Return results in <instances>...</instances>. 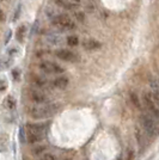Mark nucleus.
<instances>
[{
    "label": "nucleus",
    "mask_w": 159,
    "mask_h": 160,
    "mask_svg": "<svg viewBox=\"0 0 159 160\" xmlns=\"http://www.w3.org/2000/svg\"><path fill=\"white\" fill-rule=\"evenodd\" d=\"M60 110V104H31L27 108L28 115L33 120H46L58 113Z\"/></svg>",
    "instance_id": "1"
},
{
    "label": "nucleus",
    "mask_w": 159,
    "mask_h": 160,
    "mask_svg": "<svg viewBox=\"0 0 159 160\" xmlns=\"http://www.w3.org/2000/svg\"><path fill=\"white\" fill-rule=\"evenodd\" d=\"M52 27L61 31H74L77 29V23L71 16L65 13H56L50 18Z\"/></svg>",
    "instance_id": "2"
},
{
    "label": "nucleus",
    "mask_w": 159,
    "mask_h": 160,
    "mask_svg": "<svg viewBox=\"0 0 159 160\" xmlns=\"http://www.w3.org/2000/svg\"><path fill=\"white\" fill-rule=\"evenodd\" d=\"M141 123L142 128L150 138H156L158 134V126H157V120L153 118L150 113H144L141 116Z\"/></svg>",
    "instance_id": "3"
},
{
    "label": "nucleus",
    "mask_w": 159,
    "mask_h": 160,
    "mask_svg": "<svg viewBox=\"0 0 159 160\" xmlns=\"http://www.w3.org/2000/svg\"><path fill=\"white\" fill-rule=\"evenodd\" d=\"M38 69L42 73L44 74H53V75H58V74H62L65 72V68L53 61L43 60L38 63Z\"/></svg>",
    "instance_id": "4"
},
{
    "label": "nucleus",
    "mask_w": 159,
    "mask_h": 160,
    "mask_svg": "<svg viewBox=\"0 0 159 160\" xmlns=\"http://www.w3.org/2000/svg\"><path fill=\"white\" fill-rule=\"evenodd\" d=\"M28 98L33 102V104H48L50 103V97L44 92L37 88L28 90Z\"/></svg>",
    "instance_id": "5"
},
{
    "label": "nucleus",
    "mask_w": 159,
    "mask_h": 160,
    "mask_svg": "<svg viewBox=\"0 0 159 160\" xmlns=\"http://www.w3.org/2000/svg\"><path fill=\"white\" fill-rule=\"evenodd\" d=\"M27 135H36L44 138L48 132V124L47 123H37V122H29L25 124Z\"/></svg>",
    "instance_id": "6"
},
{
    "label": "nucleus",
    "mask_w": 159,
    "mask_h": 160,
    "mask_svg": "<svg viewBox=\"0 0 159 160\" xmlns=\"http://www.w3.org/2000/svg\"><path fill=\"white\" fill-rule=\"evenodd\" d=\"M54 55H55L58 59L65 61V62L74 63V62H79L80 61L79 54L74 53L72 50H68V49H56V50L54 52Z\"/></svg>",
    "instance_id": "7"
},
{
    "label": "nucleus",
    "mask_w": 159,
    "mask_h": 160,
    "mask_svg": "<svg viewBox=\"0 0 159 160\" xmlns=\"http://www.w3.org/2000/svg\"><path fill=\"white\" fill-rule=\"evenodd\" d=\"M142 100H144V105L146 107V109L148 110V113L152 116L153 118H158L159 117V109L158 105L154 103V100L152 99V96H151V91L150 92H144L142 96Z\"/></svg>",
    "instance_id": "8"
},
{
    "label": "nucleus",
    "mask_w": 159,
    "mask_h": 160,
    "mask_svg": "<svg viewBox=\"0 0 159 160\" xmlns=\"http://www.w3.org/2000/svg\"><path fill=\"white\" fill-rule=\"evenodd\" d=\"M30 82L33 86V88H37V90H49L52 86V82L48 79H46L44 77L38 75V74H30Z\"/></svg>",
    "instance_id": "9"
},
{
    "label": "nucleus",
    "mask_w": 159,
    "mask_h": 160,
    "mask_svg": "<svg viewBox=\"0 0 159 160\" xmlns=\"http://www.w3.org/2000/svg\"><path fill=\"white\" fill-rule=\"evenodd\" d=\"M54 4L62 10L74 11L81 5V1L80 0H54Z\"/></svg>",
    "instance_id": "10"
},
{
    "label": "nucleus",
    "mask_w": 159,
    "mask_h": 160,
    "mask_svg": "<svg viewBox=\"0 0 159 160\" xmlns=\"http://www.w3.org/2000/svg\"><path fill=\"white\" fill-rule=\"evenodd\" d=\"M68 85H69V79L66 75H60L52 81V86L54 88H58V90H65V88H67Z\"/></svg>",
    "instance_id": "11"
},
{
    "label": "nucleus",
    "mask_w": 159,
    "mask_h": 160,
    "mask_svg": "<svg viewBox=\"0 0 159 160\" xmlns=\"http://www.w3.org/2000/svg\"><path fill=\"white\" fill-rule=\"evenodd\" d=\"M83 48L85 50H89V52H92V50H98L102 48V43L98 42L97 40H93V38H87V40L83 41L81 43Z\"/></svg>",
    "instance_id": "12"
},
{
    "label": "nucleus",
    "mask_w": 159,
    "mask_h": 160,
    "mask_svg": "<svg viewBox=\"0 0 159 160\" xmlns=\"http://www.w3.org/2000/svg\"><path fill=\"white\" fill-rule=\"evenodd\" d=\"M134 134H135V139H136V141H138V145L140 146V148L145 146V143H146L145 132H144L139 126H136L135 129H134Z\"/></svg>",
    "instance_id": "13"
},
{
    "label": "nucleus",
    "mask_w": 159,
    "mask_h": 160,
    "mask_svg": "<svg viewBox=\"0 0 159 160\" xmlns=\"http://www.w3.org/2000/svg\"><path fill=\"white\" fill-rule=\"evenodd\" d=\"M3 105L7 110H13L14 108L17 107V100H16V98H14L13 96L7 94L6 97L4 98V100H3Z\"/></svg>",
    "instance_id": "14"
},
{
    "label": "nucleus",
    "mask_w": 159,
    "mask_h": 160,
    "mask_svg": "<svg viewBox=\"0 0 159 160\" xmlns=\"http://www.w3.org/2000/svg\"><path fill=\"white\" fill-rule=\"evenodd\" d=\"M27 30L28 28L25 24H22V25L17 28V30H16V40H17V42H19V43L24 42V38L27 36Z\"/></svg>",
    "instance_id": "15"
},
{
    "label": "nucleus",
    "mask_w": 159,
    "mask_h": 160,
    "mask_svg": "<svg viewBox=\"0 0 159 160\" xmlns=\"http://www.w3.org/2000/svg\"><path fill=\"white\" fill-rule=\"evenodd\" d=\"M66 43L69 47H77L79 44V37L77 35H69V36H67Z\"/></svg>",
    "instance_id": "16"
},
{
    "label": "nucleus",
    "mask_w": 159,
    "mask_h": 160,
    "mask_svg": "<svg viewBox=\"0 0 159 160\" xmlns=\"http://www.w3.org/2000/svg\"><path fill=\"white\" fill-rule=\"evenodd\" d=\"M129 98H131V102H132L133 105L136 108V109H140V110H141V102H140L139 96L135 93V92H131V93H129Z\"/></svg>",
    "instance_id": "17"
},
{
    "label": "nucleus",
    "mask_w": 159,
    "mask_h": 160,
    "mask_svg": "<svg viewBox=\"0 0 159 160\" xmlns=\"http://www.w3.org/2000/svg\"><path fill=\"white\" fill-rule=\"evenodd\" d=\"M47 151V146L44 145H36L35 147H33V149H31V153L33 155H42V154H44Z\"/></svg>",
    "instance_id": "18"
},
{
    "label": "nucleus",
    "mask_w": 159,
    "mask_h": 160,
    "mask_svg": "<svg viewBox=\"0 0 159 160\" xmlns=\"http://www.w3.org/2000/svg\"><path fill=\"white\" fill-rule=\"evenodd\" d=\"M47 41L50 44H53V46H58L61 42V37H60L59 35H56V33H50V35L47 36Z\"/></svg>",
    "instance_id": "19"
},
{
    "label": "nucleus",
    "mask_w": 159,
    "mask_h": 160,
    "mask_svg": "<svg viewBox=\"0 0 159 160\" xmlns=\"http://www.w3.org/2000/svg\"><path fill=\"white\" fill-rule=\"evenodd\" d=\"M73 18L75 20H78L80 23H84L85 22V13L83 12V11H74V13H73Z\"/></svg>",
    "instance_id": "20"
},
{
    "label": "nucleus",
    "mask_w": 159,
    "mask_h": 160,
    "mask_svg": "<svg viewBox=\"0 0 159 160\" xmlns=\"http://www.w3.org/2000/svg\"><path fill=\"white\" fill-rule=\"evenodd\" d=\"M150 86H151L152 92H158V81H157L156 78H151L150 79Z\"/></svg>",
    "instance_id": "21"
},
{
    "label": "nucleus",
    "mask_w": 159,
    "mask_h": 160,
    "mask_svg": "<svg viewBox=\"0 0 159 160\" xmlns=\"http://www.w3.org/2000/svg\"><path fill=\"white\" fill-rule=\"evenodd\" d=\"M135 159V151L134 148L129 147L128 151H127V160H134Z\"/></svg>",
    "instance_id": "22"
},
{
    "label": "nucleus",
    "mask_w": 159,
    "mask_h": 160,
    "mask_svg": "<svg viewBox=\"0 0 159 160\" xmlns=\"http://www.w3.org/2000/svg\"><path fill=\"white\" fill-rule=\"evenodd\" d=\"M41 160H56V157L52 153H44V154H42Z\"/></svg>",
    "instance_id": "23"
},
{
    "label": "nucleus",
    "mask_w": 159,
    "mask_h": 160,
    "mask_svg": "<svg viewBox=\"0 0 159 160\" xmlns=\"http://www.w3.org/2000/svg\"><path fill=\"white\" fill-rule=\"evenodd\" d=\"M12 75H13V80L14 81H18L20 79V69L19 68H14L12 71Z\"/></svg>",
    "instance_id": "24"
},
{
    "label": "nucleus",
    "mask_w": 159,
    "mask_h": 160,
    "mask_svg": "<svg viewBox=\"0 0 159 160\" xmlns=\"http://www.w3.org/2000/svg\"><path fill=\"white\" fill-rule=\"evenodd\" d=\"M7 87V81L4 79H0V92H4Z\"/></svg>",
    "instance_id": "25"
},
{
    "label": "nucleus",
    "mask_w": 159,
    "mask_h": 160,
    "mask_svg": "<svg viewBox=\"0 0 159 160\" xmlns=\"http://www.w3.org/2000/svg\"><path fill=\"white\" fill-rule=\"evenodd\" d=\"M0 22H5V13L3 12L1 8H0Z\"/></svg>",
    "instance_id": "26"
},
{
    "label": "nucleus",
    "mask_w": 159,
    "mask_h": 160,
    "mask_svg": "<svg viewBox=\"0 0 159 160\" xmlns=\"http://www.w3.org/2000/svg\"><path fill=\"white\" fill-rule=\"evenodd\" d=\"M6 38H5V44H7V42L10 41V37H11V31H8V32L6 33V36H5Z\"/></svg>",
    "instance_id": "27"
},
{
    "label": "nucleus",
    "mask_w": 159,
    "mask_h": 160,
    "mask_svg": "<svg viewBox=\"0 0 159 160\" xmlns=\"http://www.w3.org/2000/svg\"><path fill=\"white\" fill-rule=\"evenodd\" d=\"M40 160H41V159H40Z\"/></svg>",
    "instance_id": "28"
}]
</instances>
